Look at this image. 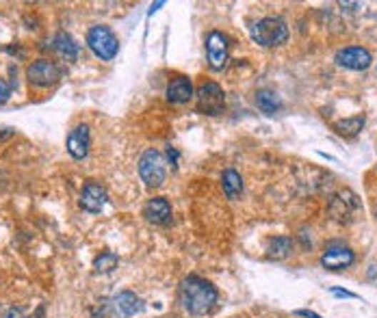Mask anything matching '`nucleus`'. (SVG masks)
Returning a JSON list of instances; mask_svg holds the SVG:
<instances>
[{"label":"nucleus","instance_id":"20","mask_svg":"<svg viewBox=\"0 0 377 318\" xmlns=\"http://www.w3.org/2000/svg\"><path fill=\"white\" fill-rule=\"evenodd\" d=\"M117 265H119V258L115 256V253L102 251L100 256L94 260V271H96V273H111V271L117 269Z\"/></svg>","mask_w":377,"mask_h":318},{"label":"nucleus","instance_id":"3","mask_svg":"<svg viewBox=\"0 0 377 318\" xmlns=\"http://www.w3.org/2000/svg\"><path fill=\"white\" fill-rule=\"evenodd\" d=\"M87 46L102 61H113L119 50V41H117L115 33L102 24H96L87 31Z\"/></svg>","mask_w":377,"mask_h":318},{"label":"nucleus","instance_id":"9","mask_svg":"<svg viewBox=\"0 0 377 318\" xmlns=\"http://www.w3.org/2000/svg\"><path fill=\"white\" fill-rule=\"evenodd\" d=\"M353 260H356V253L349 247H345V245H330V247H326L321 265L328 271H343V269L351 267Z\"/></svg>","mask_w":377,"mask_h":318},{"label":"nucleus","instance_id":"7","mask_svg":"<svg viewBox=\"0 0 377 318\" xmlns=\"http://www.w3.org/2000/svg\"><path fill=\"white\" fill-rule=\"evenodd\" d=\"M228 37L219 31H211L206 37V58H208V66L211 70L219 72L226 68L228 63Z\"/></svg>","mask_w":377,"mask_h":318},{"label":"nucleus","instance_id":"6","mask_svg":"<svg viewBox=\"0 0 377 318\" xmlns=\"http://www.w3.org/2000/svg\"><path fill=\"white\" fill-rule=\"evenodd\" d=\"M196 98H198V111L204 113V115H219L223 111L226 96H223V89L217 83L200 85L198 91H196Z\"/></svg>","mask_w":377,"mask_h":318},{"label":"nucleus","instance_id":"4","mask_svg":"<svg viewBox=\"0 0 377 318\" xmlns=\"http://www.w3.org/2000/svg\"><path fill=\"white\" fill-rule=\"evenodd\" d=\"M139 175L141 180L150 186V188H156L165 182V175H167V169H165V158L161 152L156 150H148L141 160H139Z\"/></svg>","mask_w":377,"mask_h":318},{"label":"nucleus","instance_id":"10","mask_svg":"<svg viewBox=\"0 0 377 318\" xmlns=\"http://www.w3.org/2000/svg\"><path fill=\"white\" fill-rule=\"evenodd\" d=\"M111 309L119 318H131V316H135V314H139L144 309V301L131 290H121V292H117L113 297Z\"/></svg>","mask_w":377,"mask_h":318},{"label":"nucleus","instance_id":"23","mask_svg":"<svg viewBox=\"0 0 377 318\" xmlns=\"http://www.w3.org/2000/svg\"><path fill=\"white\" fill-rule=\"evenodd\" d=\"M5 318H24V312H22L20 307H11V309L5 314Z\"/></svg>","mask_w":377,"mask_h":318},{"label":"nucleus","instance_id":"24","mask_svg":"<svg viewBox=\"0 0 377 318\" xmlns=\"http://www.w3.org/2000/svg\"><path fill=\"white\" fill-rule=\"evenodd\" d=\"M295 314H297V316H303V318H321L317 312H310V309H297Z\"/></svg>","mask_w":377,"mask_h":318},{"label":"nucleus","instance_id":"19","mask_svg":"<svg viewBox=\"0 0 377 318\" xmlns=\"http://www.w3.org/2000/svg\"><path fill=\"white\" fill-rule=\"evenodd\" d=\"M267 251H269V258H273V260H284V258L291 256V251H293V240L286 238V236L271 238Z\"/></svg>","mask_w":377,"mask_h":318},{"label":"nucleus","instance_id":"1","mask_svg":"<svg viewBox=\"0 0 377 318\" xmlns=\"http://www.w3.org/2000/svg\"><path fill=\"white\" fill-rule=\"evenodd\" d=\"M178 301L182 303V307L188 314L204 316L215 307L217 290L213 284H208L202 277H186V279H182V284L178 288Z\"/></svg>","mask_w":377,"mask_h":318},{"label":"nucleus","instance_id":"18","mask_svg":"<svg viewBox=\"0 0 377 318\" xmlns=\"http://www.w3.org/2000/svg\"><path fill=\"white\" fill-rule=\"evenodd\" d=\"M362 128H364V115H356V117H349V119L334 123V130L341 137H356Z\"/></svg>","mask_w":377,"mask_h":318},{"label":"nucleus","instance_id":"14","mask_svg":"<svg viewBox=\"0 0 377 318\" xmlns=\"http://www.w3.org/2000/svg\"><path fill=\"white\" fill-rule=\"evenodd\" d=\"M165 96H167V100L174 102V104H184V102L191 100L196 93H193L191 81H188L186 76H178V78H174V81L167 85Z\"/></svg>","mask_w":377,"mask_h":318},{"label":"nucleus","instance_id":"12","mask_svg":"<svg viewBox=\"0 0 377 318\" xmlns=\"http://www.w3.org/2000/svg\"><path fill=\"white\" fill-rule=\"evenodd\" d=\"M66 148H68L70 156L76 158V160H83L89 154V128L85 123L76 125V128L70 133V137L66 141Z\"/></svg>","mask_w":377,"mask_h":318},{"label":"nucleus","instance_id":"2","mask_svg":"<svg viewBox=\"0 0 377 318\" xmlns=\"http://www.w3.org/2000/svg\"><path fill=\"white\" fill-rule=\"evenodd\" d=\"M251 39L263 48L280 46L288 39V26L280 18H263L251 26Z\"/></svg>","mask_w":377,"mask_h":318},{"label":"nucleus","instance_id":"13","mask_svg":"<svg viewBox=\"0 0 377 318\" xmlns=\"http://www.w3.org/2000/svg\"><path fill=\"white\" fill-rule=\"evenodd\" d=\"M144 217L154 225H167L171 221V206L165 198H152L144 206Z\"/></svg>","mask_w":377,"mask_h":318},{"label":"nucleus","instance_id":"8","mask_svg":"<svg viewBox=\"0 0 377 318\" xmlns=\"http://www.w3.org/2000/svg\"><path fill=\"white\" fill-rule=\"evenodd\" d=\"M336 63L345 70H353V72H362L366 70L371 63H373V56L366 48H360V46H349V48H343L336 52Z\"/></svg>","mask_w":377,"mask_h":318},{"label":"nucleus","instance_id":"15","mask_svg":"<svg viewBox=\"0 0 377 318\" xmlns=\"http://www.w3.org/2000/svg\"><path fill=\"white\" fill-rule=\"evenodd\" d=\"M52 46H54V50H56L63 58H66V61H76V58H79L81 48H79V43L72 39V35H68V33H56L54 39H52Z\"/></svg>","mask_w":377,"mask_h":318},{"label":"nucleus","instance_id":"21","mask_svg":"<svg viewBox=\"0 0 377 318\" xmlns=\"http://www.w3.org/2000/svg\"><path fill=\"white\" fill-rule=\"evenodd\" d=\"M11 89H14V85H9L7 81L0 78V104H5L11 98Z\"/></svg>","mask_w":377,"mask_h":318},{"label":"nucleus","instance_id":"5","mask_svg":"<svg viewBox=\"0 0 377 318\" xmlns=\"http://www.w3.org/2000/svg\"><path fill=\"white\" fill-rule=\"evenodd\" d=\"M61 68L50 58H37L26 68V78L35 87H52L61 78Z\"/></svg>","mask_w":377,"mask_h":318},{"label":"nucleus","instance_id":"16","mask_svg":"<svg viewBox=\"0 0 377 318\" xmlns=\"http://www.w3.org/2000/svg\"><path fill=\"white\" fill-rule=\"evenodd\" d=\"M221 186H223V193L230 198V200H238L241 193H243V180L241 175L234 171V169H226L223 175H221Z\"/></svg>","mask_w":377,"mask_h":318},{"label":"nucleus","instance_id":"11","mask_svg":"<svg viewBox=\"0 0 377 318\" xmlns=\"http://www.w3.org/2000/svg\"><path fill=\"white\" fill-rule=\"evenodd\" d=\"M106 204V188L98 182H87L81 193V206L87 212H100Z\"/></svg>","mask_w":377,"mask_h":318},{"label":"nucleus","instance_id":"17","mask_svg":"<svg viewBox=\"0 0 377 318\" xmlns=\"http://www.w3.org/2000/svg\"><path fill=\"white\" fill-rule=\"evenodd\" d=\"M256 106L263 113H267V115H276L282 108V102H280V98H278L276 91L261 89V91H256Z\"/></svg>","mask_w":377,"mask_h":318},{"label":"nucleus","instance_id":"22","mask_svg":"<svg viewBox=\"0 0 377 318\" xmlns=\"http://www.w3.org/2000/svg\"><path fill=\"white\" fill-rule=\"evenodd\" d=\"M332 294H336V297H345V299H356L353 292H349V290H341V288H332Z\"/></svg>","mask_w":377,"mask_h":318}]
</instances>
